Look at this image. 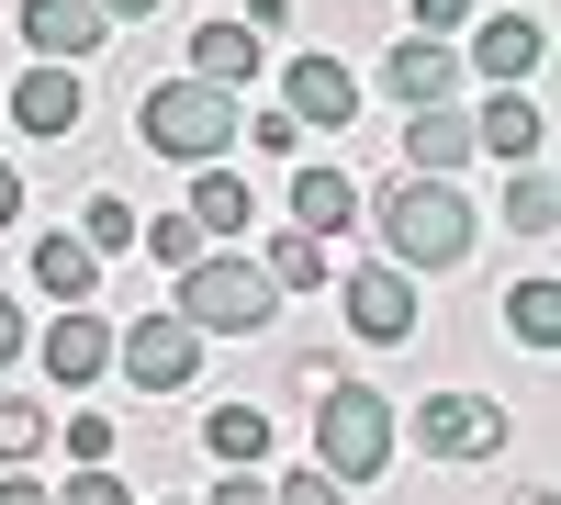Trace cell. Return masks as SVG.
<instances>
[{
	"label": "cell",
	"instance_id": "cell-2",
	"mask_svg": "<svg viewBox=\"0 0 561 505\" xmlns=\"http://www.w3.org/2000/svg\"><path fill=\"white\" fill-rule=\"evenodd\" d=\"M135 135L180 169H225V135H237V90H203V79H158L135 102Z\"/></svg>",
	"mask_w": 561,
	"mask_h": 505
},
{
	"label": "cell",
	"instance_id": "cell-16",
	"mask_svg": "<svg viewBox=\"0 0 561 505\" xmlns=\"http://www.w3.org/2000/svg\"><path fill=\"white\" fill-rule=\"evenodd\" d=\"M90 282H102V259L79 248V225H45V237H34V292L68 314V303H90Z\"/></svg>",
	"mask_w": 561,
	"mask_h": 505
},
{
	"label": "cell",
	"instance_id": "cell-21",
	"mask_svg": "<svg viewBox=\"0 0 561 505\" xmlns=\"http://www.w3.org/2000/svg\"><path fill=\"white\" fill-rule=\"evenodd\" d=\"M180 214H192L203 237H237V225H248V180L237 169H192V203H180Z\"/></svg>",
	"mask_w": 561,
	"mask_h": 505
},
{
	"label": "cell",
	"instance_id": "cell-18",
	"mask_svg": "<svg viewBox=\"0 0 561 505\" xmlns=\"http://www.w3.org/2000/svg\"><path fill=\"white\" fill-rule=\"evenodd\" d=\"M180 79H203V90H248V79H259V34L214 12V23L192 34V68H180Z\"/></svg>",
	"mask_w": 561,
	"mask_h": 505
},
{
	"label": "cell",
	"instance_id": "cell-14",
	"mask_svg": "<svg viewBox=\"0 0 561 505\" xmlns=\"http://www.w3.org/2000/svg\"><path fill=\"white\" fill-rule=\"evenodd\" d=\"M472 169V113H404V180H460Z\"/></svg>",
	"mask_w": 561,
	"mask_h": 505
},
{
	"label": "cell",
	"instance_id": "cell-17",
	"mask_svg": "<svg viewBox=\"0 0 561 505\" xmlns=\"http://www.w3.org/2000/svg\"><path fill=\"white\" fill-rule=\"evenodd\" d=\"M348 214H359V180L325 169V158H293V225H304V237H337Z\"/></svg>",
	"mask_w": 561,
	"mask_h": 505
},
{
	"label": "cell",
	"instance_id": "cell-10",
	"mask_svg": "<svg viewBox=\"0 0 561 505\" xmlns=\"http://www.w3.org/2000/svg\"><path fill=\"white\" fill-rule=\"evenodd\" d=\"M113 371V314H90V303H68V314H45V382H102Z\"/></svg>",
	"mask_w": 561,
	"mask_h": 505
},
{
	"label": "cell",
	"instance_id": "cell-13",
	"mask_svg": "<svg viewBox=\"0 0 561 505\" xmlns=\"http://www.w3.org/2000/svg\"><path fill=\"white\" fill-rule=\"evenodd\" d=\"M382 90H393L404 113H438L449 90H460V57H449V45H427V34H404L393 57H382Z\"/></svg>",
	"mask_w": 561,
	"mask_h": 505
},
{
	"label": "cell",
	"instance_id": "cell-34",
	"mask_svg": "<svg viewBox=\"0 0 561 505\" xmlns=\"http://www.w3.org/2000/svg\"><path fill=\"white\" fill-rule=\"evenodd\" d=\"M0 225H23V169L0 158Z\"/></svg>",
	"mask_w": 561,
	"mask_h": 505
},
{
	"label": "cell",
	"instance_id": "cell-1",
	"mask_svg": "<svg viewBox=\"0 0 561 505\" xmlns=\"http://www.w3.org/2000/svg\"><path fill=\"white\" fill-rule=\"evenodd\" d=\"M370 214H382V259L393 269H460L472 259V225H483L460 203V180H393Z\"/></svg>",
	"mask_w": 561,
	"mask_h": 505
},
{
	"label": "cell",
	"instance_id": "cell-6",
	"mask_svg": "<svg viewBox=\"0 0 561 505\" xmlns=\"http://www.w3.org/2000/svg\"><path fill=\"white\" fill-rule=\"evenodd\" d=\"M505 427H517V416H505L494 393H427V404H415V449H427V461H494Z\"/></svg>",
	"mask_w": 561,
	"mask_h": 505
},
{
	"label": "cell",
	"instance_id": "cell-9",
	"mask_svg": "<svg viewBox=\"0 0 561 505\" xmlns=\"http://www.w3.org/2000/svg\"><path fill=\"white\" fill-rule=\"evenodd\" d=\"M280 113L293 124H314V135H348V113H359V79L325 57V45H304L293 68H280Z\"/></svg>",
	"mask_w": 561,
	"mask_h": 505
},
{
	"label": "cell",
	"instance_id": "cell-27",
	"mask_svg": "<svg viewBox=\"0 0 561 505\" xmlns=\"http://www.w3.org/2000/svg\"><path fill=\"white\" fill-rule=\"evenodd\" d=\"M45 427H57V416H45V404H0V461H34V449H45Z\"/></svg>",
	"mask_w": 561,
	"mask_h": 505
},
{
	"label": "cell",
	"instance_id": "cell-30",
	"mask_svg": "<svg viewBox=\"0 0 561 505\" xmlns=\"http://www.w3.org/2000/svg\"><path fill=\"white\" fill-rule=\"evenodd\" d=\"M45 505H135V483H113V472H68Z\"/></svg>",
	"mask_w": 561,
	"mask_h": 505
},
{
	"label": "cell",
	"instance_id": "cell-3",
	"mask_svg": "<svg viewBox=\"0 0 561 505\" xmlns=\"http://www.w3.org/2000/svg\"><path fill=\"white\" fill-rule=\"evenodd\" d=\"M270 282H259V259H237V248H203L192 269H180V326H192V337H259L270 326Z\"/></svg>",
	"mask_w": 561,
	"mask_h": 505
},
{
	"label": "cell",
	"instance_id": "cell-33",
	"mask_svg": "<svg viewBox=\"0 0 561 505\" xmlns=\"http://www.w3.org/2000/svg\"><path fill=\"white\" fill-rule=\"evenodd\" d=\"M23 359V314H12V292H0V371Z\"/></svg>",
	"mask_w": 561,
	"mask_h": 505
},
{
	"label": "cell",
	"instance_id": "cell-20",
	"mask_svg": "<svg viewBox=\"0 0 561 505\" xmlns=\"http://www.w3.org/2000/svg\"><path fill=\"white\" fill-rule=\"evenodd\" d=\"M203 449H214L225 472H259V461H270V416H259V404H214V416H203Z\"/></svg>",
	"mask_w": 561,
	"mask_h": 505
},
{
	"label": "cell",
	"instance_id": "cell-4",
	"mask_svg": "<svg viewBox=\"0 0 561 505\" xmlns=\"http://www.w3.org/2000/svg\"><path fill=\"white\" fill-rule=\"evenodd\" d=\"M382 461H393V404L370 382H325L314 393V472L325 483H370Z\"/></svg>",
	"mask_w": 561,
	"mask_h": 505
},
{
	"label": "cell",
	"instance_id": "cell-29",
	"mask_svg": "<svg viewBox=\"0 0 561 505\" xmlns=\"http://www.w3.org/2000/svg\"><path fill=\"white\" fill-rule=\"evenodd\" d=\"M270 505H348V483H325V472L304 461V472H280V483H270Z\"/></svg>",
	"mask_w": 561,
	"mask_h": 505
},
{
	"label": "cell",
	"instance_id": "cell-22",
	"mask_svg": "<svg viewBox=\"0 0 561 505\" xmlns=\"http://www.w3.org/2000/svg\"><path fill=\"white\" fill-rule=\"evenodd\" d=\"M135 225H147V214H135L124 192H90V214H79V248H90V259H135Z\"/></svg>",
	"mask_w": 561,
	"mask_h": 505
},
{
	"label": "cell",
	"instance_id": "cell-36",
	"mask_svg": "<svg viewBox=\"0 0 561 505\" xmlns=\"http://www.w3.org/2000/svg\"><path fill=\"white\" fill-rule=\"evenodd\" d=\"M90 12H102V23H147L158 0H90Z\"/></svg>",
	"mask_w": 561,
	"mask_h": 505
},
{
	"label": "cell",
	"instance_id": "cell-11",
	"mask_svg": "<svg viewBox=\"0 0 561 505\" xmlns=\"http://www.w3.org/2000/svg\"><path fill=\"white\" fill-rule=\"evenodd\" d=\"M102 34H113V23L90 12V0H23V45H34V68H79Z\"/></svg>",
	"mask_w": 561,
	"mask_h": 505
},
{
	"label": "cell",
	"instance_id": "cell-25",
	"mask_svg": "<svg viewBox=\"0 0 561 505\" xmlns=\"http://www.w3.org/2000/svg\"><path fill=\"white\" fill-rule=\"evenodd\" d=\"M135 248H147L158 269H192V259H203L214 237H203V225H192V214H147V225H135Z\"/></svg>",
	"mask_w": 561,
	"mask_h": 505
},
{
	"label": "cell",
	"instance_id": "cell-26",
	"mask_svg": "<svg viewBox=\"0 0 561 505\" xmlns=\"http://www.w3.org/2000/svg\"><path fill=\"white\" fill-rule=\"evenodd\" d=\"M57 438H68V461H79V472H113V438H124V427L102 416V404H79V416H57Z\"/></svg>",
	"mask_w": 561,
	"mask_h": 505
},
{
	"label": "cell",
	"instance_id": "cell-15",
	"mask_svg": "<svg viewBox=\"0 0 561 505\" xmlns=\"http://www.w3.org/2000/svg\"><path fill=\"white\" fill-rule=\"evenodd\" d=\"M12 124L45 135V147L79 135V68H23V79H12Z\"/></svg>",
	"mask_w": 561,
	"mask_h": 505
},
{
	"label": "cell",
	"instance_id": "cell-24",
	"mask_svg": "<svg viewBox=\"0 0 561 505\" xmlns=\"http://www.w3.org/2000/svg\"><path fill=\"white\" fill-rule=\"evenodd\" d=\"M505 326H517V348H550L561 337V282H517L505 292Z\"/></svg>",
	"mask_w": 561,
	"mask_h": 505
},
{
	"label": "cell",
	"instance_id": "cell-7",
	"mask_svg": "<svg viewBox=\"0 0 561 505\" xmlns=\"http://www.w3.org/2000/svg\"><path fill=\"white\" fill-rule=\"evenodd\" d=\"M337 303H348V337H359V348H404V337H415V314H427V303H415V269H393V259L348 269Z\"/></svg>",
	"mask_w": 561,
	"mask_h": 505
},
{
	"label": "cell",
	"instance_id": "cell-8",
	"mask_svg": "<svg viewBox=\"0 0 561 505\" xmlns=\"http://www.w3.org/2000/svg\"><path fill=\"white\" fill-rule=\"evenodd\" d=\"M550 57V23L539 12H472V45H460V68L483 90H528V68Z\"/></svg>",
	"mask_w": 561,
	"mask_h": 505
},
{
	"label": "cell",
	"instance_id": "cell-32",
	"mask_svg": "<svg viewBox=\"0 0 561 505\" xmlns=\"http://www.w3.org/2000/svg\"><path fill=\"white\" fill-rule=\"evenodd\" d=\"M214 505H270V483H259V472H225V483H214Z\"/></svg>",
	"mask_w": 561,
	"mask_h": 505
},
{
	"label": "cell",
	"instance_id": "cell-28",
	"mask_svg": "<svg viewBox=\"0 0 561 505\" xmlns=\"http://www.w3.org/2000/svg\"><path fill=\"white\" fill-rule=\"evenodd\" d=\"M237 135H248L259 158H304V124L293 113H237Z\"/></svg>",
	"mask_w": 561,
	"mask_h": 505
},
{
	"label": "cell",
	"instance_id": "cell-12",
	"mask_svg": "<svg viewBox=\"0 0 561 505\" xmlns=\"http://www.w3.org/2000/svg\"><path fill=\"white\" fill-rule=\"evenodd\" d=\"M539 147H550V124H539V102H528V90H483V113H472V158L528 169Z\"/></svg>",
	"mask_w": 561,
	"mask_h": 505
},
{
	"label": "cell",
	"instance_id": "cell-31",
	"mask_svg": "<svg viewBox=\"0 0 561 505\" xmlns=\"http://www.w3.org/2000/svg\"><path fill=\"white\" fill-rule=\"evenodd\" d=\"M404 34H427V45H438V34H472V0H415Z\"/></svg>",
	"mask_w": 561,
	"mask_h": 505
},
{
	"label": "cell",
	"instance_id": "cell-35",
	"mask_svg": "<svg viewBox=\"0 0 561 505\" xmlns=\"http://www.w3.org/2000/svg\"><path fill=\"white\" fill-rule=\"evenodd\" d=\"M0 505H45V483L34 472H0Z\"/></svg>",
	"mask_w": 561,
	"mask_h": 505
},
{
	"label": "cell",
	"instance_id": "cell-19",
	"mask_svg": "<svg viewBox=\"0 0 561 505\" xmlns=\"http://www.w3.org/2000/svg\"><path fill=\"white\" fill-rule=\"evenodd\" d=\"M259 282H270V292H325V282H337V248L304 237V225H280L270 259H259Z\"/></svg>",
	"mask_w": 561,
	"mask_h": 505
},
{
	"label": "cell",
	"instance_id": "cell-23",
	"mask_svg": "<svg viewBox=\"0 0 561 505\" xmlns=\"http://www.w3.org/2000/svg\"><path fill=\"white\" fill-rule=\"evenodd\" d=\"M550 214H561V192H550V169L528 158L517 180H505V237H550Z\"/></svg>",
	"mask_w": 561,
	"mask_h": 505
},
{
	"label": "cell",
	"instance_id": "cell-5",
	"mask_svg": "<svg viewBox=\"0 0 561 505\" xmlns=\"http://www.w3.org/2000/svg\"><path fill=\"white\" fill-rule=\"evenodd\" d=\"M113 371H124L135 393H192L203 337L180 326V314H135V326H113Z\"/></svg>",
	"mask_w": 561,
	"mask_h": 505
}]
</instances>
